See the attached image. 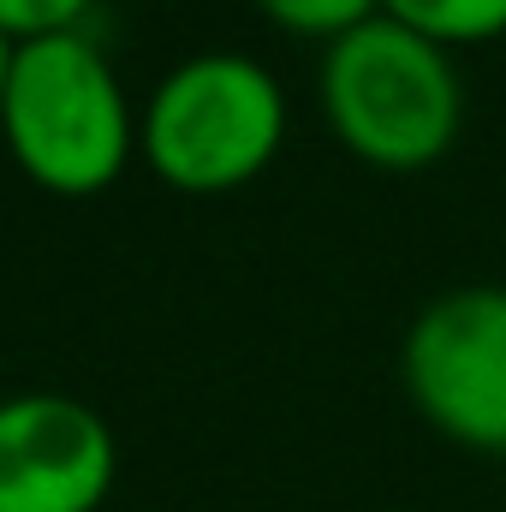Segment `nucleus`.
<instances>
[{
  "label": "nucleus",
  "instance_id": "nucleus-5",
  "mask_svg": "<svg viewBox=\"0 0 506 512\" xmlns=\"http://www.w3.org/2000/svg\"><path fill=\"white\" fill-rule=\"evenodd\" d=\"M114 465V429L84 399H0V512H96L114 489Z\"/></svg>",
  "mask_w": 506,
  "mask_h": 512
},
{
  "label": "nucleus",
  "instance_id": "nucleus-7",
  "mask_svg": "<svg viewBox=\"0 0 506 512\" xmlns=\"http://www.w3.org/2000/svg\"><path fill=\"white\" fill-rule=\"evenodd\" d=\"M268 12V24H280L286 36H310V42H340L352 30H364L381 18V0H256Z\"/></svg>",
  "mask_w": 506,
  "mask_h": 512
},
{
  "label": "nucleus",
  "instance_id": "nucleus-10",
  "mask_svg": "<svg viewBox=\"0 0 506 512\" xmlns=\"http://www.w3.org/2000/svg\"><path fill=\"white\" fill-rule=\"evenodd\" d=\"M501 471H506V465H501Z\"/></svg>",
  "mask_w": 506,
  "mask_h": 512
},
{
  "label": "nucleus",
  "instance_id": "nucleus-4",
  "mask_svg": "<svg viewBox=\"0 0 506 512\" xmlns=\"http://www.w3.org/2000/svg\"><path fill=\"white\" fill-rule=\"evenodd\" d=\"M399 382L435 435L506 465V286L435 292L405 328Z\"/></svg>",
  "mask_w": 506,
  "mask_h": 512
},
{
  "label": "nucleus",
  "instance_id": "nucleus-1",
  "mask_svg": "<svg viewBox=\"0 0 506 512\" xmlns=\"http://www.w3.org/2000/svg\"><path fill=\"white\" fill-rule=\"evenodd\" d=\"M322 114L364 167L429 173L459 143L465 78L453 66V48L381 12L322 54Z\"/></svg>",
  "mask_w": 506,
  "mask_h": 512
},
{
  "label": "nucleus",
  "instance_id": "nucleus-8",
  "mask_svg": "<svg viewBox=\"0 0 506 512\" xmlns=\"http://www.w3.org/2000/svg\"><path fill=\"white\" fill-rule=\"evenodd\" d=\"M96 0H0V36L12 48L24 42H48V36H72L84 30Z\"/></svg>",
  "mask_w": 506,
  "mask_h": 512
},
{
  "label": "nucleus",
  "instance_id": "nucleus-2",
  "mask_svg": "<svg viewBox=\"0 0 506 512\" xmlns=\"http://www.w3.org/2000/svg\"><path fill=\"white\" fill-rule=\"evenodd\" d=\"M0 137L12 161L60 197H90L120 179L137 149V114L126 102L120 72L108 54L72 30L48 42L12 48L6 96H0Z\"/></svg>",
  "mask_w": 506,
  "mask_h": 512
},
{
  "label": "nucleus",
  "instance_id": "nucleus-3",
  "mask_svg": "<svg viewBox=\"0 0 506 512\" xmlns=\"http://www.w3.org/2000/svg\"><path fill=\"white\" fill-rule=\"evenodd\" d=\"M286 143L280 78L233 48L179 60L137 114V149L179 191H239Z\"/></svg>",
  "mask_w": 506,
  "mask_h": 512
},
{
  "label": "nucleus",
  "instance_id": "nucleus-9",
  "mask_svg": "<svg viewBox=\"0 0 506 512\" xmlns=\"http://www.w3.org/2000/svg\"><path fill=\"white\" fill-rule=\"evenodd\" d=\"M6 66H12V42L0 36V96H6Z\"/></svg>",
  "mask_w": 506,
  "mask_h": 512
},
{
  "label": "nucleus",
  "instance_id": "nucleus-6",
  "mask_svg": "<svg viewBox=\"0 0 506 512\" xmlns=\"http://www.w3.org/2000/svg\"><path fill=\"white\" fill-rule=\"evenodd\" d=\"M381 12L441 48H477L506 36V0H381Z\"/></svg>",
  "mask_w": 506,
  "mask_h": 512
}]
</instances>
